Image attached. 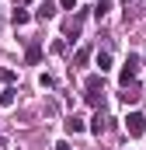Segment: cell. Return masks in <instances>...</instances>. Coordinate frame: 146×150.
<instances>
[{
    "instance_id": "cell-11",
    "label": "cell",
    "mask_w": 146,
    "mask_h": 150,
    "mask_svg": "<svg viewBox=\"0 0 146 150\" xmlns=\"http://www.w3.org/2000/svg\"><path fill=\"white\" fill-rule=\"evenodd\" d=\"M108 11H111V0H98V4H94V18H98V21H101Z\"/></svg>"
},
{
    "instance_id": "cell-5",
    "label": "cell",
    "mask_w": 146,
    "mask_h": 150,
    "mask_svg": "<svg viewBox=\"0 0 146 150\" xmlns=\"http://www.w3.org/2000/svg\"><path fill=\"white\" fill-rule=\"evenodd\" d=\"M105 129H108V115H105V112H101V108H98V115L91 119V133H94V136H101Z\"/></svg>"
},
{
    "instance_id": "cell-15",
    "label": "cell",
    "mask_w": 146,
    "mask_h": 150,
    "mask_svg": "<svg viewBox=\"0 0 146 150\" xmlns=\"http://www.w3.org/2000/svg\"><path fill=\"white\" fill-rule=\"evenodd\" d=\"M59 7L63 11H77V0H59Z\"/></svg>"
},
{
    "instance_id": "cell-13",
    "label": "cell",
    "mask_w": 146,
    "mask_h": 150,
    "mask_svg": "<svg viewBox=\"0 0 146 150\" xmlns=\"http://www.w3.org/2000/svg\"><path fill=\"white\" fill-rule=\"evenodd\" d=\"M11 18H14V25H18V28H21V25H28V21H32V14H28V11H14V14H11Z\"/></svg>"
},
{
    "instance_id": "cell-6",
    "label": "cell",
    "mask_w": 146,
    "mask_h": 150,
    "mask_svg": "<svg viewBox=\"0 0 146 150\" xmlns=\"http://www.w3.org/2000/svg\"><path fill=\"white\" fill-rule=\"evenodd\" d=\"M84 129H87V126H84V119H80V115H70V119H66V133H70V136L84 133Z\"/></svg>"
},
{
    "instance_id": "cell-4",
    "label": "cell",
    "mask_w": 146,
    "mask_h": 150,
    "mask_svg": "<svg viewBox=\"0 0 146 150\" xmlns=\"http://www.w3.org/2000/svg\"><path fill=\"white\" fill-rule=\"evenodd\" d=\"M56 11H59V7H56V4H52V0H42V4H38V21H49V18H56Z\"/></svg>"
},
{
    "instance_id": "cell-7",
    "label": "cell",
    "mask_w": 146,
    "mask_h": 150,
    "mask_svg": "<svg viewBox=\"0 0 146 150\" xmlns=\"http://www.w3.org/2000/svg\"><path fill=\"white\" fill-rule=\"evenodd\" d=\"M14 101H18V91H14V87H4V91H0V108H11Z\"/></svg>"
},
{
    "instance_id": "cell-16",
    "label": "cell",
    "mask_w": 146,
    "mask_h": 150,
    "mask_svg": "<svg viewBox=\"0 0 146 150\" xmlns=\"http://www.w3.org/2000/svg\"><path fill=\"white\" fill-rule=\"evenodd\" d=\"M56 150H70V143H66V140H59V143H56Z\"/></svg>"
},
{
    "instance_id": "cell-2",
    "label": "cell",
    "mask_w": 146,
    "mask_h": 150,
    "mask_svg": "<svg viewBox=\"0 0 146 150\" xmlns=\"http://www.w3.org/2000/svg\"><path fill=\"white\" fill-rule=\"evenodd\" d=\"M125 133L136 140V136H143L146 133V115L143 112H129V119H125Z\"/></svg>"
},
{
    "instance_id": "cell-14",
    "label": "cell",
    "mask_w": 146,
    "mask_h": 150,
    "mask_svg": "<svg viewBox=\"0 0 146 150\" xmlns=\"http://www.w3.org/2000/svg\"><path fill=\"white\" fill-rule=\"evenodd\" d=\"M87 59H91V49H80V52H77V56H73V63H77V67H84V63H87Z\"/></svg>"
},
{
    "instance_id": "cell-18",
    "label": "cell",
    "mask_w": 146,
    "mask_h": 150,
    "mask_svg": "<svg viewBox=\"0 0 146 150\" xmlns=\"http://www.w3.org/2000/svg\"><path fill=\"white\" fill-rule=\"evenodd\" d=\"M0 80H4V70H0Z\"/></svg>"
},
{
    "instance_id": "cell-1",
    "label": "cell",
    "mask_w": 146,
    "mask_h": 150,
    "mask_svg": "<svg viewBox=\"0 0 146 150\" xmlns=\"http://www.w3.org/2000/svg\"><path fill=\"white\" fill-rule=\"evenodd\" d=\"M139 70H143L139 56H136V52H129V56H125V67H122V87H129V84L139 77Z\"/></svg>"
},
{
    "instance_id": "cell-10",
    "label": "cell",
    "mask_w": 146,
    "mask_h": 150,
    "mask_svg": "<svg viewBox=\"0 0 146 150\" xmlns=\"http://www.w3.org/2000/svg\"><path fill=\"white\" fill-rule=\"evenodd\" d=\"M80 28H84V18L77 14V18H73L70 25H66V35H70V38H77V35H80Z\"/></svg>"
},
{
    "instance_id": "cell-12",
    "label": "cell",
    "mask_w": 146,
    "mask_h": 150,
    "mask_svg": "<svg viewBox=\"0 0 146 150\" xmlns=\"http://www.w3.org/2000/svg\"><path fill=\"white\" fill-rule=\"evenodd\" d=\"M25 59H28V63H38V59H42V45H28Z\"/></svg>"
},
{
    "instance_id": "cell-8",
    "label": "cell",
    "mask_w": 146,
    "mask_h": 150,
    "mask_svg": "<svg viewBox=\"0 0 146 150\" xmlns=\"http://www.w3.org/2000/svg\"><path fill=\"white\" fill-rule=\"evenodd\" d=\"M101 84H105V74H91L87 80H84V87H87V91H98Z\"/></svg>"
},
{
    "instance_id": "cell-9",
    "label": "cell",
    "mask_w": 146,
    "mask_h": 150,
    "mask_svg": "<svg viewBox=\"0 0 146 150\" xmlns=\"http://www.w3.org/2000/svg\"><path fill=\"white\" fill-rule=\"evenodd\" d=\"M98 67H101V74H108V70H111V52H108V49L98 52Z\"/></svg>"
},
{
    "instance_id": "cell-3",
    "label": "cell",
    "mask_w": 146,
    "mask_h": 150,
    "mask_svg": "<svg viewBox=\"0 0 146 150\" xmlns=\"http://www.w3.org/2000/svg\"><path fill=\"white\" fill-rule=\"evenodd\" d=\"M139 98H143V94H139V84H136V80H132L129 87H122V101H125V105H136Z\"/></svg>"
},
{
    "instance_id": "cell-17",
    "label": "cell",
    "mask_w": 146,
    "mask_h": 150,
    "mask_svg": "<svg viewBox=\"0 0 146 150\" xmlns=\"http://www.w3.org/2000/svg\"><path fill=\"white\" fill-rule=\"evenodd\" d=\"M21 4H32V0H21Z\"/></svg>"
}]
</instances>
